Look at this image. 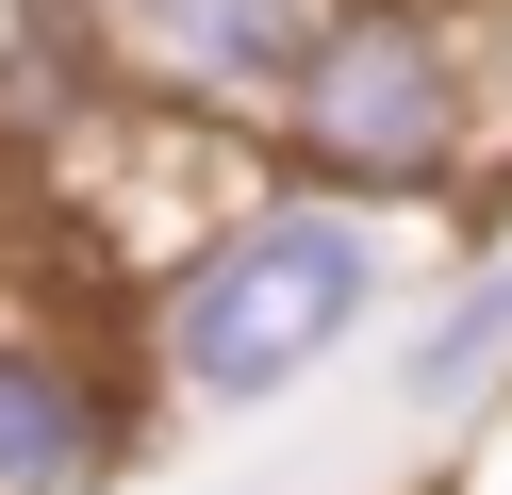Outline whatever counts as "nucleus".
Masks as SVG:
<instances>
[{
    "label": "nucleus",
    "mask_w": 512,
    "mask_h": 495,
    "mask_svg": "<svg viewBox=\"0 0 512 495\" xmlns=\"http://www.w3.org/2000/svg\"><path fill=\"white\" fill-rule=\"evenodd\" d=\"M413 248L430 215H380V198L331 182H232L166 264H133V396L166 429H232L314 396L331 363H364L413 297Z\"/></svg>",
    "instance_id": "f257e3e1"
},
{
    "label": "nucleus",
    "mask_w": 512,
    "mask_h": 495,
    "mask_svg": "<svg viewBox=\"0 0 512 495\" xmlns=\"http://www.w3.org/2000/svg\"><path fill=\"white\" fill-rule=\"evenodd\" d=\"M265 165L380 215H446L463 182H512V83L479 0H331L265 99Z\"/></svg>",
    "instance_id": "f03ea898"
},
{
    "label": "nucleus",
    "mask_w": 512,
    "mask_h": 495,
    "mask_svg": "<svg viewBox=\"0 0 512 495\" xmlns=\"http://www.w3.org/2000/svg\"><path fill=\"white\" fill-rule=\"evenodd\" d=\"M314 17L331 0H83L100 66L133 99H166V116H199V132H265V99H281Z\"/></svg>",
    "instance_id": "7ed1b4c3"
},
{
    "label": "nucleus",
    "mask_w": 512,
    "mask_h": 495,
    "mask_svg": "<svg viewBox=\"0 0 512 495\" xmlns=\"http://www.w3.org/2000/svg\"><path fill=\"white\" fill-rule=\"evenodd\" d=\"M149 446H166V413H149L100 347L0 330V495H100V479H133Z\"/></svg>",
    "instance_id": "20e7f679"
},
{
    "label": "nucleus",
    "mask_w": 512,
    "mask_h": 495,
    "mask_svg": "<svg viewBox=\"0 0 512 495\" xmlns=\"http://www.w3.org/2000/svg\"><path fill=\"white\" fill-rule=\"evenodd\" d=\"M380 396H397L413 429H479V413L512 396V231H463V248L397 297V330H380Z\"/></svg>",
    "instance_id": "39448f33"
},
{
    "label": "nucleus",
    "mask_w": 512,
    "mask_h": 495,
    "mask_svg": "<svg viewBox=\"0 0 512 495\" xmlns=\"http://www.w3.org/2000/svg\"><path fill=\"white\" fill-rule=\"evenodd\" d=\"M479 33H496V83H512V0H479Z\"/></svg>",
    "instance_id": "423d86ee"
}]
</instances>
